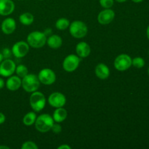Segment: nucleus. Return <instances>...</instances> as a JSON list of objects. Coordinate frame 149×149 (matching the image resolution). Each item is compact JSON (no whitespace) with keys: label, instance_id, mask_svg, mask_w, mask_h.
Masks as SVG:
<instances>
[{"label":"nucleus","instance_id":"nucleus-1","mask_svg":"<svg viewBox=\"0 0 149 149\" xmlns=\"http://www.w3.org/2000/svg\"><path fill=\"white\" fill-rule=\"evenodd\" d=\"M52 116L49 113H42L36 117L34 125L35 128L38 132L41 133H46L51 130L52 125L54 124Z\"/></svg>","mask_w":149,"mask_h":149},{"label":"nucleus","instance_id":"nucleus-2","mask_svg":"<svg viewBox=\"0 0 149 149\" xmlns=\"http://www.w3.org/2000/svg\"><path fill=\"white\" fill-rule=\"evenodd\" d=\"M47 36L44 32L39 31H31L28 34L26 42L31 47L39 49L42 48L46 45Z\"/></svg>","mask_w":149,"mask_h":149},{"label":"nucleus","instance_id":"nucleus-3","mask_svg":"<svg viewBox=\"0 0 149 149\" xmlns=\"http://www.w3.org/2000/svg\"><path fill=\"white\" fill-rule=\"evenodd\" d=\"M69 33L75 39H82L85 37L88 32V27L84 22L77 20L70 23L68 27Z\"/></svg>","mask_w":149,"mask_h":149},{"label":"nucleus","instance_id":"nucleus-4","mask_svg":"<svg viewBox=\"0 0 149 149\" xmlns=\"http://www.w3.org/2000/svg\"><path fill=\"white\" fill-rule=\"evenodd\" d=\"M30 106L32 110L35 112H40L45 109L46 106L47 100L45 95L39 91H35L31 93L29 98Z\"/></svg>","mask_w":149,"mask_h":149},{"label":"nucleus","instance_id":"nucleus-5","mask_svg":"<svg viewBox=\"0 0 149 149\" xmlns=\"http://www.w3.org/2000/svg\"><path fill=\"white\" fill-rule=\"evenodd\" d=\"M40 81H39L38 76L33 74H28L26 77L22 79L21 87L26 93H31L35 91H37L40 87Z\"/></svg>","mask_w":149,"mask_h":149},{"label":"nucleus","instance_id":"nucleus-6","mask_svg":"<svg viewBox=\"0 0 149 149\" xmlns=\"http://www.w3.org/2000/svg\"><path fill=\"white\" fill-rule=\"evenodd\" d=\"M81 58L75 54H70L64 58L63 61V68L68 73L74 72L79 68Z\"/></svg>","mask_w":149,"mask_h":149},{"label":"nucleus","instance_id":"nucleus-7","mask_svg":"<svg viewBox=\"0 0 149 149\" xmlns=\"http://www.w3.org/2000/svg\"><path fill=\"white\" fill-rule=\"evenodd\" d=\"M132 58L125 53L117 55L113 61L115 69L119 71H125L132 66Z\"/></svg>","mask_w":149,"mask_h":149},{"label":"nucleus","instance_id":"nucleus-8","mask_svg":"<svg viewBox=\"0 0 149 149\" xmlns=\"http://www.w3.org/2000/svg\"><path fill=\"white\" fill-rule=\"evenodd\" d=\"M37 76L41 84L45 85H51L56 81V74L55 71L49 68H42Z\"/></svg>","mask_w":149,"mask_h":149},{"label":"nucleus","instance_id":"nucleus-9","mask_svg":"<svg viewBox=\"0 0 149 149\" xmlns=\"http://www.w3.org/2000/svg\"><path fill=\"white\" fill-rule=\"evenodd\" d=\"M13 55L17 58H22L26 56L30 50V46L27 42L25 41H18L15 42L12 47Z\"/></svg>","mask_w":149,"mask_h":149},{"label":"nucleus","instance_id":"nucleus-10","mask_svg":"<svg viewBox=\"0 0 149 149\" xmlns=\"http://www.w3.org/2000/svg\"><path fill=\"white\" fill-rule=\"evenodd\" d=\"M16 64L11 58L4 59L0 63V76L2 77H9L15 72Z\"/></svg>","mask_w":149,"mask_h":149},{"label":"nucleus","instance_id":"nucleus-11","mask_svg":"<svg viewBox=\"0 0 149 149\" xmlns=\"http://www.w3.org/2000/svg\"><path fill=\"white\" fill-rule=\"evenodd\" d=\"M47 102L49 106L55 109L64 107L66 103V97L62 93L54 92L49 95L47 98Z\"/></svg>","mask_w":149,"mask_h":149},{"label":"nucleus","instance_id":"nucleus-12","mask_svg":"<svg viewBox=\"0 0 149 149\" xmlns=\"http://www.w3.org/2000/svg\"><path fill=\"white\" fill-rule=\"evenodd\" d=\"M115 12L111 8L104 9L99 13L97 15V22L101 25H109L115 18Z\"/></svg>","mask_w":149,"mask_h":149},{"label":"nucleus","instance_id":"nucleus-13","mask_svg":"<svg viewBox=\"0 0 149 149\" xmlns=\"http://www.w3.org/2000/svg\"><path fill=\"white\" fill-rule=\"evenodd\" d=\"M17 27V23H16L15 20L13 17H6L1 24V30L3 33L6 35H10L14 33L15 31L16 30Z\"/></svg>","mask_w":149,"mask_h":149},{"label":"nucleus","instance_id":"nucleus-14","mask_svg":"<svg viewBox=\"0 0 149 149\" xmlns=\"http://www.w3.org/2000/svg\"><path fill=\"white\" fill-rule=\"evenodd\" d=\"M22 79L17 75H12L7 77L5 81V87L10 91L15 92L18 90L21 87Z\"/></svg>","mask_w":149,"mask_h":149},{"label":"nucleus","instance_id":"nucleus-15","mask_svg":"<svg viewBox=\"0 0 149 149\" xmlns=\"http://www.w3.org/2000/svg\"><path fill=\"white\" fill-rule=\"evenodd\" d=\"M15 4L13 0H0V15L8 16L14 12Z\"/></svg>","mask_w":149,"mask_h":149},{"label":"nucleus","instance_id":"nucleus-16","mask_svg":"<svg viewBox=\"0 0 149 149\" xmlns=\"http://www.w3.org/2000/svg\"><path fill=\"white\" fill-rule=\"evenodd\" d=\"M76 53L80 58H86L91 53V47L86 42H80L76 45Z\"/></svg>","mask_w":149,"mask_h":149},{"label":"nucleus","instance_id":"nucleus-17","mask_svg":"<svg viewBox=\"0 0 149 149\" xmlns=\"http://www.w3.org/2000/svg\"><path fill=\"white\" fill-rule=\"evenodd\" d=\"M95 76L100 80H106L110 76V69L107 65L100 63L95 66Z\"/></svg>","mask_w":149,"mask_h":149},{"label":"nucleus","instance_id":"nucleus-18","mask_svg":"<svg viewBox=\"0 0 149 149\" xmlns=\"http://www.w3.org/2000/svg\"><path fill=\"white\" fill-rule=\"evenodd\" d=\"M47 45L49 48L57 49L61 47L63 45V39L61 36L58 34H51L47 39Z\"/></svg>","mask_w":149,"mask_h":149},{"label":"nucleus","instance_id":"nucleus-19","mask_svg":"<svg viewBox=\"0 0 149 149\" xmlns=\"http://www.w3.org/2000/svg\"><path fill=\"white\" fill-rule=\"evenodd\" d=\"M52 116L53 118L54 122H57V123H61L66 119L67 116H68V111L63 107L57 108L54 111Z\"/></svg>","mask_w":149,"mask_h":149},{"label":"nucleus","instance_id":"nucleus-20","mask_svg":"<svg viewBox=\"0 0 149 149\" xmlns=\"http://www.w3.org/2000/svg\"><path fill=\"white\" fill-rule=\"evenodd\" d=\"M19 21L23 26H30L34 21V16L31 13H22L19 16Z\"/></svg>","mask_w":149,"mask_h":149},{"label":"nucleus","instance_id":"nucleus-21","mask_svg":"<svg viewBox=\"0 0 149 149\" xmlns=\"http://www.w3.org/2000/svg\"><path fill=\"white\" fill-rule=\"evenodd\" d=\"M36 114L35 111H29L28 113H26L24 115L23 118V125H26L27 127L32 126V125H34L35 122H36Z\"/></svg>","mask_w":149,"mask_h":149},{"label":"nucleus","instance_id":"nucleus-22","mask_svg":"<svg viewBox=\"0 0 149 149\" xmlns=\"http://www.w3.org/2000/svg\"><path fill=\"white\" fill-rule=\"evenodd\" d=\"M70 20L65 17H61L55 22V28L60 31H64L68 29L70 26Z\"/></svg>","mask_w":149,"mask_h":149},{"label":"nucleus","instance_id":"nucleus-23","mask_svg":"<svg viewBox=\"0 0 149 149\" xmlns=\"http://www.w3.org/2000/svg\"><path fill=\"white\" fill-rule=\"evenodd\" d=\"M16 75L18 76L21 79L23 77H26L28 74H29V69H28L27 66L23 64H20V65H17L15 68V72Z\"/></svg>","mask_w":149,"mask_h":149},{"label":"nucleus","instance_id":"nucleus-24","mask_svg":"<svg viewBox=\"0 0 149 149\" xmlns=\"http://www.w3.org/2000/svg\"><path fill=\"white\" fill-rule=\"evenodd\" d=\"M145 60L141 57H135L132 60V65L136 68H142L145 66Z\"/></svg>","mask_w":149,"mask_h":149},{"label":"nucleus","instance_id":"nucleus-25","mask_svg":"<svg viewBox=\"0 0 149 149\" xmlns=\"http://www.w3.org/2000/svg\"><path fill=\"white\" fill-rule=\"evenodd\" d=\"M39 146L33 141H25L21 146V149H38Z\"/></svg>","mask_w":149,"mask_h":149},{"label":"nucleus","instance_id":"nucleus-26","mask_svg":"<svg viewBox=\"0 0 149 149\" xmlns=\"http://www.w3.org/2000/svg\"><path fill=\"white\" fill-rule=\"evenodd\" d=\"M99 3L103 9H109L113 6L114 0H99Z\"/></svg>","mask_w":149,"mask_h":149},{"label":"nucleus","instance_id":"nucleus-27","mask_svg":"<svg viewBox=\"0 0 149 149\" xmlns=\"http://www.w3.org/2000/svg\"><path fill=\"white\" fill-rule=\"evenodd\" d=\"M1 54H2L4 59H10L11 58L12 55H13V52H12V49L8 47H5L2 49L1 51Z\"/></svg>","mask_w":149,"mask_h":149},{"label":"nucleus","instance_id":"nucleus-28","mask_svg":"<svg viewBox=\"0 0 149 149\" xmlns=\"http://www.w3.org/2000/svg\"><path fill=\"white\" fill-rule=\"evenodd\" d=\"M62 126L60 125V123H57V122H54L53 125L51 128V130L55 134H60L62 132Z\"/></svg>","mask_w":149,"mask_h":149},{"label":"nucleus","instance_id":"nucleus-29","mask_svg":"<svg viewBox=\"0 0 149 149\" xmlns=\"http://www.w3.org/2000/svg\"><path fill=\"white\" fill-rule=\"evenodd\" d=\"M6 121V116L4 115V113H3L2 112H0V125H2Z\"/></svg>","mask_w":149,"mask_h":149},{"label":"nucleus","instance_id":"nucleus-30","mask_svg":"<svg viewBox=\"0 0 149 149\" xmlns=\"http://www.w3.org/2000/svg\"><path fill=\"white\" fill-rule=\"evenodd\" d=\"M58 149H71V147L66 143L62 144L58 147Z\"/></svg>","mask_w":149,"mask_h":149},{"label":"nucleus","instance_id":"nucleus-31","mask_svg":"<svg viewBox=\"0 0 149 149\" xmlns=\"http://www.w3.org/2000/svg\"><path fill=\"white\" fill-rule=\"evenodd\" d=\"M4 86H5V81L1 77H0V90L4 88Z\"/></svg>","mask_w":149,"mask_h":149},{"label":"nucleus","instance_id":"nucleus-32","mask_svg":"<svg viewBox=\"0 0 149 149\" xmlns=\"http://www.w3.org/2000/svg\"><path fill=\"white\" fill-rule=\"evenodd\" d=\"M10 148L9 146H7L1 145L0 146V149H10Z\"/></svg>","mask_w":149,"mask_h":149},{"label":"nucleus","instance_id":"nucleus-33","mask_svg":"<svg viewBox=\"0 0 149 149\" xmlns=\"http://www.w3.org/2000/svg\"><path fill=\"white\" fill-rule=\"evenodd\" d=\"M127 1V0H114V1H116V2L118 3H124Z\"/></svg>","mask_w":149,"mask_h":149},{"label":"nucleus","instance_id":"nucleus-34","mask_svg":"<svg viewBox=\"0 0 149 149\" xmlns=\"http://www.w3.org/2000/svg\"><path fill=\"white\" fill-rule=\"evenodd\" d=\"M146 36H147V38H148L149 40V25L148 27H147V29H146Z\"/></svg>","mask_w":149,"mask_h":149},{"label":"nucleus","instance_id":"nucleus-35","mask_svg":"<svg viewBox=\"0 0 149 149\" xmlns=\"http://www.w3.org/2000/svg\"><path fill=\"white\" fill-rule=\"evenodd\" d=\"M131 1L134 3H141V2H142L143 0H131Z\"/></svg>","mask_w":149,"mask_h":149},{"label":"nucleus","instance_id":"nucleus-36","mask_svg":"<svg viewBox=\"0 0 149 149\" xmlns=\"http://www.w3.org/2000/svg\"><path fill=\"white\" fill-rule=\"evenodd\" d=\"M4 60V57H3L2 54H1V52H0V63H1V61Z\"/></svg>","mask_w":149,"mask_h":149},{"label":"nucleus","instance_id":"nucleus-37","mask_svg":"<svg viewBox=\"0 0 149 149\" xmlns=\"http://www.w3.org/2000/svg\"><path fill=\"white\" fill-rule=\"evenodd\" d=\"M148 76H149V67H148Z\"/></svg>","mask_w":149,"mask_h":149},{"label":"nucleus","instance_id":"nucleus-38","mask_svg":"<svg viewBox=\"0 0 149 149\" xmlns=\"http://www.w3.org/2000/svg\"><path fill=\"white\" fill-rule=\"evenodd\" d=\"M39 1H44V0H39Z\"/></svg>","mask_w":149,"mask_h":149},{"label":"nucleus","instance_id":"nucleus-39","mask_svg":"<svg viewBox=\"0 0 149 149\" xmlns=\"http://www.w3.org/2000/svg\"><path fill=\"white\" fill-rule=\"evenodd\" d=\"M148 55H149V49H148Z\"/></svg>","mask_w":149,"mask_h":149}]
</instances>
